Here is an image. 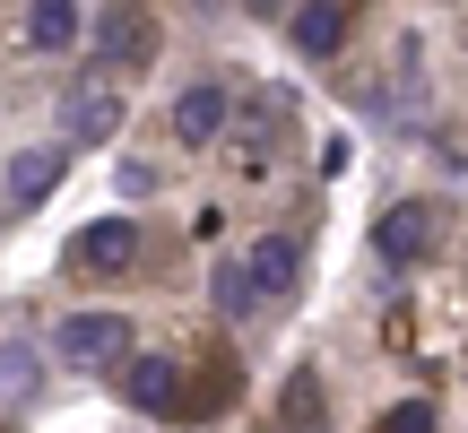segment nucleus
Returning <instances> with one entry per match:
<instances>
[{"mask_svg": "<svg viewBox=\"0 0 468 433\" xmlns=\"http://www.w3.org/2000/svg\"><path fill=\"white\" fill-rule=\"evenodd\" d=\"M52 355H61L69 373H113V364H139V355H131V321H122V312H69L61 330H52Z\"/></svg>", "mask_w": 468, "mask_h": 433, "instance_id": "1", "label": "nucleus"}, {"mask_svg": "<svg viewBox=\"0 0 468 433\" xmlns=\"http://www.w3.org/2000/svg\"><path fill=\"white\" fill-rule=\"evenodd\" d=\"M61 131L79 139V148H113V131H122V87H113V79H69Z\"/></svg>", "mask_w": 468, "mask_h": 433, "instance_id": "2", "label": "nucleus"}, {"mask_svg": "<svg viewBox=\"0 0 468 433\" xmlns=\"http://www.w3.org/2000/svg\"><path fill=\"white\" fill-rule=\"evenodd\" d=\"M434 243H442V216L425 208V200H399V208L382 216V226H373V251H382L390 269H417Z\"/></svg>", "mask_w": 468, "mask_h": 433, "instance_id": "3", "label": "nucleus"}, {"mask_svg": "<svg viewBox=\"0 0 468 433\" xmlns=\"http://www.w3.org/2000/svg\"><path fill=\"white\" fill-rule=\"evenodd\" d=\"M122 260H139V226L131 216H96V226L69 234V269H79V278H104V269H122Z\"/></svg>", "mask_w": 468, "mask_h": 433, "instance_id": "4", "label": "nucleus"}, {"mask_svg": "<svg viewBox=\"0 0 468 433\" xmlns=\"http://www.w3.org/2000/svg\"><path fill=\"white\" fill-rule=\"evenodd\" d=\"M61 174H69L61 148H17V156H9V183H0V200H9V208H44L52 191H61Z\"/></svg>", "mask_w": 468, "mask_h": 433, "instance_id": "5", "label": "nucleus"}, {"mask_svg": "<svg viewBox=\"0 0 468 433\" xmlns=\"http://www.w3.org/2000/svg\"><path fill=\"white\" fill-rule=\"evenodd\" d=\"M96 44H104V61H122V69H148L156 61V26L139 9H104L96 17Z\"/></svg>", "mask_w": 468, "mask_h": 433, "instance_id": "6", "label": "nucleus"}, {"mask_svg": "<svg viewBox=\"0 0 468 433\" xmlns=\"http://www.w3.org/2000/svg\"><path fill=\"white\" fill-rule=\"evenodd\" d=\"M295 260H303V251L286 243V234H261V243L243 251V278H251V295H261V303H278L286 286H295Z\"/></svg>", "mask_w": 468, "mask_h": 433, "instance_id": "7", "label": "nucleus"}, {"mask_svg": "<svg viewBox=\"0 0 468 433\" xmlns=\"http://www.w3.org/2000/svg\"><path fill=\"white\" fill-rule=\"evenodd\" d=\"M174 131H183V148H208V139L226 131V87H183V96H174Z\"/></svg>", "mask_w": 468, "mask_h": 433, "instance_id": "8", "label": "nucleus"}, {"mask_svg": "<svg viewBox=\"0 0 468 433\" xmlns=\"http://www.w3.org/2000/svg\"><path fill=\"white\" fill-rule=\"evenodd\" d=\"M174 399H183V373H174L165 355H139V364H131V407H139V417H183Z\"/></svg>", "mask_w": 468, "mask_h": 433, "instance_id": "9", "label": "nucleus"}, {"mask_svg": "<svg viewBox=\"0 0 468 433\" xmlns=\"http://www.w3.org/2000/svg\"><path fill=\"white\" fill-rule=\"evenodd\" d=\"M35 382H44V355L27 338H9L0 347V407H35Z\"/></svg>", "mask_w": 468, "mask_h": 433, "instance_id": "10", "label": "nucleus"}, {"mask_svg": "<svg viewBox=\"0 0 468 433\" xmlns=\"http://www.w3.org/2000/svg\"><path fill=\"white\" fill-rule=\"evenodd\" d=\"M286 35H295L303 61H321V52L347 44V9H295V17H286Z\"/></svg>", "mask_w": 468, "mask_h": 433, "instance_id": "11", "label": "nucleus"}, {"mask_svg": "<svg viewBox=\"0 0 468 433\" xmlns=\"http://www.w3.org/2000/svg\"><path fill=\"white\" fill-rule=\"evenodd\" d=\"M27 44H35V52H69V44H79V9L35 0V9H27Z\"/></svg>", "mask_w": 468, "mask_h": 433, "instance_id": "12", "label": "nucleus"}, {"mask_svg": "<svg viewBox=\"0 0 468 433\" xmlns=\"http://www.w3.org/2000/svg\"><path fill=\"white\" fill-rule=\"evenodd\" d=\"M251 303H261V295H251V278H243V260H234V269H218V312H226V321H243Z\"/></svg>", "mask_w": 468, "mask_h": 433, "instance_id": "13", "label": "nucleus"}, {"mask_svg": "<svg viewBox=\"0 0 468 433\" xmlns=\"http://www.w3.org/2000/svg\"><path fill=\"white\" fill-rule=\"evenodd\" d=\"M113 191H122V200H148V191H156V165H148V156H113Z\"/></svg>", "mask_w": 468, "mask_h": 433, "instance_id": "14", "label": "nucleus"}, {"mask_svg": "<svg viewBox=\"0 0 468 433\" xmlns=\"http://www.w3.org/2000/svg\"><path fill=\"white\" fill-rule=\"evenodd\" d=\"M382 433H434V407H425V399H408L399 417H382Z\"/></svg>", "mask_w": 468, "mask_h": 433, "instance_id": "15", "label": "nucleus"}, {"mask_svg": "<svg viewBox=\"0 0 468 433\" xmlns=\"http://www.w3.org/2000/svg\"><path fill=\"white\" fill-rule=\"evenodd\" d=\"M286 407H295V433H313V373H295V390H286Z\"/></svg>", "mask_w": 468, "mask_h": 433, "instance_id": "16", "label": "nucleus"}]
</instances>
